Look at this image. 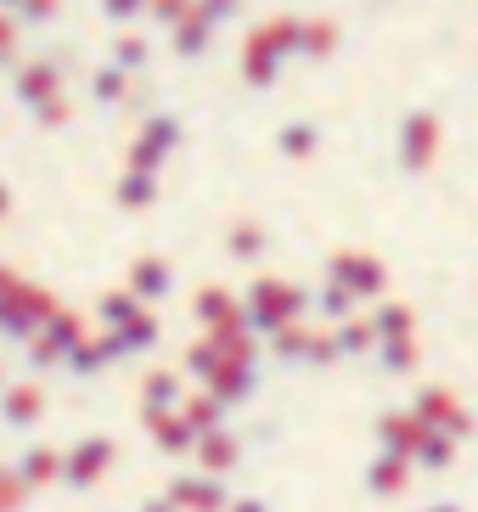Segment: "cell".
<instances>
[{"label": "cell", "instance_id": "6da1fadb", "mask_svg": "<svg viewBox=\"0 0 478 512\" xmlns=\"http://www.w3.org/2000/svg\"><path fill=\"white\" fill-rule=\"evenodd\" d=\"M310 310V293L304 287H293V282H254V293H248V327H259V332H287V327H299V316Z\"/></svg>", "mask_w": 478, "mask_h": 512}, {"label": "cell", "instance_id": "7a4b0ae2", "mask_svg": "<svg viewBox=\"0 0 478 512\" xmlns=\"http://www.w3.org/2000/svg\"><path fill=\"white\" fill-rule=\"evenodd\" d=\"M439 147H445V130H439L434 107H411L400 119V169L405 175H428L439 164Z\"/></svg>", "mask_w": 478, "mask_h": 512}, {"label": "cell", "instance_id": "3957f363", "mask_svg": "<svg viewBox=\"0 0 478 512\" xmlns=\"http://www.w3.org/2000/svg\"><path fill=\"white\" fill-rule=\"evenodd\" d=\"M411 411H417L434 434H450V439H473L478 434V417L462 406V394L445 389V383H428V389H417V400H411Z\"/></svg>", "mask_w": 478, "mask_h": 512}, {"label": "cell", "instance_id": "277c9868", "mask_svg": "<svg viewBox=\"0 0 478 512\" xmlns=\"http://www.w3.org/2000/svg\"><path fill=\"white\" fill-rule=\"evenodd\" d=\"M428 434H434V428H428L411 406H394V411L377 417V445H383L389 456H405V462H417V451H422Z\"/></svg>", "mask_w": 478, "mask_h": 512}, {"label": "cell", "instance_id": "5b68a950", "mask_svg": "<svg viewBox=\"0 0 478 512\" xmlns=\"http://www.w3.org/2000/svg\"><path fill=\"white\" fill-rule=\"evenodd\" d=\"M332 282L338 287H349L355 299H377L383 287H389V271H383V259H372V254H332Z\"/></svg>", "mask_w": 478, "mask_h": 512}, {"label": "cell", "instance_id": "8992f818", "mask_svg": "<svg viewBox=\"0 0 478 512\" xmlns=\"http://www.w3.org/2000/svg\"><path fill=\"white\" fill-rule=\"evenodd\" d=\"M411 467L417 462H405V456H389V451H377L372 462H366V490H372V496H400L405 484H411Z\"/></svg>", "mask_w": 478, "mask_h": 512}, {"label": "cell", "instance_id": "52a82bcc", "mask_svg": "<svg viewBox=\"0 0 478 512\" xmlns=\"http://www.w3.org/2000/svg\"><path fill=\"white\" fill-rule=\"evenodd\" d=\"M377 344H394V338H417V310L411 304H377L372 310Z\"/></svg>", "mask_w": 478, "mask_h": 512}, {"label": "cell", "instance_id": "ba28073f", "mask_svg": "<svg viewBox=\"0 0 478 512\" xmlns=\"http://www.w3.org/2000/svg\"><path fill=\"white\" fill-rule=\"evenodd\" d=\"M456 451H462V439L428 434V439H422V451H417V467H422V473H450V467H456Z\"/></svg>", "mask_w": 478, "mask_h": 512}, {"label": "cell", "instance_id": "9c48e42d", "mask_svg": "<svg viewBox=\"0 0 478 512\" xmlns=\"http://www.w3.org/2000/svg\"><path fill=\"white\" fill-rule=\"evenodd\" d=\"M175 501H186V507H197V512H225V490L214 479H180Z\"/></svg>", "mask_w": 478, "mask_h": 512}, {"label": "cell", "instance_id": "30bf717a", "mask_svg": "<svg viewBox=\"0 0 478 512\" xmlns=\"http://www.w3.org/2000/svg\"><path fill=\"white\" fill-rule=\"evenodd\" d=\"M417 361H422V349H417V338H394V344H377V366L389 377H405V372H417Z\"/></svg>", "mask_w": 478, "mask_h": 512}, {"label": "cell", "instance_id": "8fae6325", "mask_svg": "<svg viewBox=\"0 0 478 512\" xmlns=\"http://www.w3.org/2000/svg\"><path fill=\"white\" fill-rule=\"evenodd\" d=\"M338 338V355H366V349H377V327L366 316H355V321H344V327L332 332Z\"/></svg>", "mask_w": 478, "mask_h": 512}, {"label": "cell", "instance_id": "7c38bea8", "mask_svg": "<svg viewBox=\"0 0 478 512\" xmlns=\"http://www.w3.org/2000/svg\"><path fill=\"white\" fill-rule=\"evenodd\" d=\"M276 147H282L287 158H310V152L321 147V130H315V124H287L282 136H276Z\"/></svg>", "mask_w": 478, "mask_h": 512}, {"label": "cell", "instance_id": "4fadbf2b", "mask_svg": "<svg viewBox=\"0 0 478 512\" xmlns=\"http://www.w3.org/2000/svg\"><path fill=\"white\" fill-rule=\"evenodd\" d=\"M355 293H349V287H338V282H327V293H321V316H332L338 321V327H344V321H355Z\"/></svg>", "mask_w": 478, "mask_h": 512}, {"label": "cell", "instance_id": "5bb4252c", "mask_svg": "<svg viewBox=\"0 0 478 512\" xmlns=\"http://www.w3.org/2000/svg\"><path fill=\"white\" fill-rule=\"evenodd\" d=\"M332 46H338V23H304V46H299V51H310V57H327Z\"/></svg>", "mask_w": 478, "mask_h": 512}, {"label": "cell", "instance_id": "9a60e30c", "mask_svg": "<svg viewBox=\"0 0 478 512\" xmlns=\"http://www.w3.org/2000/svg\"><path fill=\"white\" fill-rule=\"evenodd\" d=\"M259 248H265V231H259V226H237V231H231V254L254 259Z\"/></svg>", "mask_w": 478, "mask_h": 512}, {"label": "cell", "instance_id": "2e32d148", "mask_svg": "<svg viewBox=\"0 0 478 512\" xmlns=\"http://www.w3.org/2000/svg\"><path fill=\"white\" fill-rule=\"evenodd\" d=\"M203 462H209V467H231V462H237V445H231L225 434L203 439Z\"/></svg>", "mask_w": 478, "mask_h": 512}, {"label": "cell", "instance_id": "e0dca14e", "mask_svg": "<svg viewBox=\"0 0 478 512\" xmlns=\"http://www.w3.org/2000/svg\"><path fill=\"white\" fill-rule=\"evenodd\" d=\"M135 282H141V293H164V287H169V271H158V265H152V259H147V265H141V276H135Z\"/></svg>", "mask_w": 478, "mask_h": 512}, {"label": "cell", "instance_id": "ac0fdd59", "mask_svg": "<svg viewBox=\"0 0 478 512\" xmlns=\"http://www.w3.org/2000/svg\"><path fill=\"white\" fill-rule=\"evenodd\" d=\"M231 512H270L265 501H231Z\"/></svg>", "mask_w": 478, "mask_h": 512}, {"label": "cell", "instance_id": "d6986e66", "mask_svg": "<svg viewBox=\"0 0 478 512\" xmlns=\"http://www.w3.org/2000/svg\"><path fill=\"white\" fill-rule=\"evenodd\" d=\"M107 12H135V0H107Z\"/></svg>", "mask_w": 478, "mask_h": 512}, {"label": "cell", "instance_id": "ffe728a7", "mask_svg": "<svg viewBox=\"0 0 478 512\" xmlns=\"http://www.w3.org/2000/svg\"><path fill=\"white\" fill-rule=\"evenodd\" d=\"M422 512H462L456 501H434V507H422Z\"/></svg>", "mask_w": 478, "mask_h": 512}]
</instances>
